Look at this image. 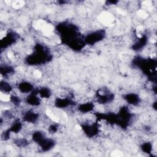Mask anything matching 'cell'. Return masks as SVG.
Listing matches in <instances>:
<instances>
[{
  "label": "cell",
  "instance_id": "ba28073f",
  "mask_svg": "<svg viewBox=\"0 0 157 157\" xmlns=\"http://www.w3.org/2000/svg\"><path fill=\"white\" fill-rule=\"evenodd\" d=\"M56 144V141L54 139L50 138H47V137L39 144L41 150L43 152H46L52 150Z\"/></svg>",
  "mask_w": 157,
  "mask_h": 157
},
{
  "label": "cell",
  "instance_id": "8992f818",
  "mask_svg": "<svg viewBox=\"0 0 157 157\" xmlns=\"http://www.w3.org/2000/svg\"><path fill=\"white\" fill-rule=\"evenodd\" d=\"M75 102L70 98H56L55 101V105L59 109H64L71 105H74Z\"/></svg>",
  "mask_w": 157,
  "mask_h": 157
},
{
  "label": "cell",
  "instance_id": "3957f363",
  "mask_svg": "<svg viewBox=\"0 0 157 157\" xmlns=\"http://www.w3.org/2000/svg\"><path fill=\"white\" fill-rule=\"evenodd\" d=\"M18 36L14 32H9L1 40V49L6 48L15 43Z\"/></svg>",
  "mask_w": 157,
  "mask_h": 157
},
{
  "label": "cell",
  "instance_id": "44dd1931",
  "mask_svg": "<svg viewBox=\"0 0 157 157\" xmlns=\"http://www.w3.org/2000/svg\"><path fill=\"white\" fill-rule=\"evenodd\" d=\"M11 132L9 129L5 130L1 134V139L2 140H7L10 138V134Z\"/></svg>",
  "mask_w": 157,
  "mask_h": 157
},
{
  "label": "cell",
  "instance_id": "6da1fadb",
  "mask_svg": "<svg viewBox=\"0 0 157 157\" xmlns=\"http://www.w3.org/2000/svg\"><path fill=\"white\" fill-rule=\"evenodd\" d=\"M51 59L48 49L42 44H37L34 47V52L26 57V62L29 65H37L49 61Z\"/></svg>",
  "mask_w": 157,
  "mask_h": 157
},
{
  "label": "cell",
  "instance_id": "30bf717a",
  "mask_svg": "<svg viewBox=\"0 0 157 157\" xmlns=\"http://www.w3.org/2000/svg\"><path fill=\"white\" fill-rule=\"evenodd\" d=\"M18 88L19 91L22 93H30L32 92L34 88L32 83L28 82H21L18 83Z\"/></svg>",
  "mask_w": 157,
  "mask_h": 157
},
{
  "label": "cell",
  "instance_id": "d6986e66",
  "mask_svg": "<svg viewBox=\"0 0 157 157\" xmlns=\"http://www.w3.org/2000/svg\"><path fill=\"white\" fill-rule=\"evenodd\" d=\"M14 144L18 147H25L28 144V142L25 138H19L14 140Z\"/></svg>",
  "mask_w": 157,
  "mask_h": 157
},
{
  "label": "cell",
  "instance_id": "ffe728a7",
  "mask_svg": "<svg viewBox=\"0 0 157 157\" xmlns=\"http://www.w3.org/2000/svg\"><path fill=\"white\" fill-rule=\"evenodd\" d=\"M10 100L16 106H18L21 103V99H20V98L15 95L11 96L10 98Z\"/></svg>",
  "mask_w": 157,
  "mask_h": 157
},
{
  "label": "cell",
  "instance_id": "4fadbf2b",
  "mask_svg": "<svg viewBox=\"0 0 157 157\" xmlns=\"http://www.w3.org/2000/svg\"><path fill=\"white\" fill-rule=\"evenodd\" d=\"M46 137L45 133L40 131H36L32 135L33 140L38 145Z\"/></svg>",
  "mask_w": 157,
  "mask_h": 157
},
{
  "label": "cell",
  "instance_id": "8fae6325",
  "mask_svg": "<svg viewBox=\"0 0 157 157\" xmlns=\"http://www.w3.org/2000/svg\"><path fill=\"white\" fill-rule=\"evenodd\" d=\"M147 38L145 36H142L140 39L137 40L136 42L134 44V45L132 46V48L134 51H140L145 45L147 42Z\"/></svg>",
  "mask_w": 157,
  "mask_h": 157
},
{
  "label": "cell",
  "instance_id": "277c9868",
  "mask_svg": "<svg viewBox=\"0 0 157 157\" xmlns=\"http://www.w3.org/2000/svg\"><path fill=\"white\" fill-rule=\"evenodd\" d=\"M98 122H95L91 124H83L82 128L84 131V133L89 137L95 136L99 132V124Z\"/></svg>",
  "mask_w": 157,
  "mask_h": 157
},
{
  "label": "cell",
  "instance_id": "7c38bea8",
  "mask_svg": "<svg viewBox=\"0 0 157 157\" xmlns=\"http://www.w3.org/2000/svg\"><path fill=\"white\" fill-rule=\"evenodd\" d=\"M94 104L92 102H87L78 105V110L83 113L91 112L94 109Z\"/></svg>",
  "mask_w": 157,
  "mask_h": 157
},
{
  "label": "cell",
  "instance_id": "e0dca14e",
  "mask_svg": "<svg viewBox=\"0 0 157 157\" xmlns=\"http://www.w3.org/2000/svg\"><path fill=\"white\" fill-rule=\"evenodd\" d=\"M0 90L2 93H9L12 90V87L9 83L2 80L0 83Z\"/></svg>",
  "mask_w": 157,
  "mask_h": 157
},
{
  "label": "cell",
  "instance_id": "9a60e30c",
  "mask_svg": "<svg viewBox=\"0 0 157 157\" xmlns=\"http://www.w3.org/2000/svg\"><path fill=\"white\" fill-rule=\"evenodd\" d=\"M38 94L40 98L48 99L52 95V92L50 88L47 87H42L40 88H38Z\"/></svg>",
  "mask_w": 157,
  "mask_h": 157
},
{
  "label": "cell",
  "instance_id": "2e32d148",
  "mask_svg": "<svg viewBox=\"0 0 157 157\" xmlns=\"http://www.w3.org/2000/svg\"><path fill=\"white\" fill-rule=\"evenodd\" d=\"M0 72L2 75L7 76L10 74H12L14 72V69H13V67H12L11 66L4 65V66H1Z\"/></svg>",
  "mask_w": 157,
  "mask_h": 157
},
{
  "label": "cell",
  "instance_id": "7a4b0ae2",
  "mask_svg": "<svg viewBox=\"0 0 157 157\" xmlns=\"http://www.w3.org/2000/svg\"><path fill=\"white\" fill-rule=\"evenodd\" d=\"M105 36V33L104 30H97L87 34L84 39V41L86 44L94 45L97 42H99L101 40H102L104 38Z\"/></svg>",
  "mask_w": 157,
  "mask_h": 157
},
{
  "label": "cell",
  "instance_id": "5bb4252c",
  "mask_svg": "<svg viewBox=\"0 0 157 157\" xmlns=\"http://www.w3.org/2000/svg\"><path fill=\"white\" fill-rule=\"evenodd\" d=\"M22 123L19 120H15L12 124H11L10 127L9 128L10 131L13 133H18L22 129Z\"/></svg>",
  "mask_w": 157,
  "mask_h": 157
},
{
  "label": "cell",
  "instance_id": "7402d4cb",
  "mask_svg": "<svg viewBox=\"0 0 157 157\" xmlns=\"http://www.w3.org/2000/svg\"><path fill=\"white\" fill-rule=\"evenodd\" d=\"M58 130V127L55 124H52L48 128V131L50 132V133H55Z\"/></svg>",
  "mask_w": 157,
  "mask_h": 157
},
{
  "label": "cell",
  "instance_id": "9c48e42d",
  "mask_svg": "<svg viewBox=\"0 0 157 157\" xmlns=\"http://www.w3.org/2000/svg\"><path fill=\"white\" fill-rule=\"evenodd\" d=\"M123 99L129 104L137 105L140 101V97L136 93H128L123 96Z\"/></svg>",
  "mask_w": 157,
  "mask_h": 157
},
{
  "label": "cell",
  "instance_id": "5b68a950",
  "mask_svg": "<svg viewBox=\"0 0 157 157\" xmlns=\"http://www.w3.org/2000/svg\"><path fill=\"white\" fill-rule=\"evenodd\" d=\"M38 88H34V90L29 93L26 98V102L32 106H38L41 103L40 98L37 96Z\"/></svg>",
  "mask_w": 157,
  "mask_h": 157
},
{
  "label": "cell",
  "instance_id": "52a82bcc",
  "mask_svg": "<svg viewBox=\"0 0 157 157\" xmlns=\"http://www.w3.org/2000/svg\"><path fill=\"white\" fill-rule=\"evenodd\" d=\"M39 118V114L33 110L26 111L23 115V120L25 122L34 123Z\"/></svg>",
  "mask_w": 157,
  "mask_h": 157
},
{
  "label": "cell",
  "instance_id": "ac0fdd59",
  "mask_svg": "<svg viewBox=\"0 0 157 157\" xmlns=\"http://www.w3.org/2000/svg\"><path fill=\"white\" fill-rule=\"evenodd\" d=\"M141 149L144 153L147 154H151L153 150V145L150 142H146L141 145Z\"/></svg>",
  "mask_w": 157,
  "mask_h": 157
}]
</instances>
